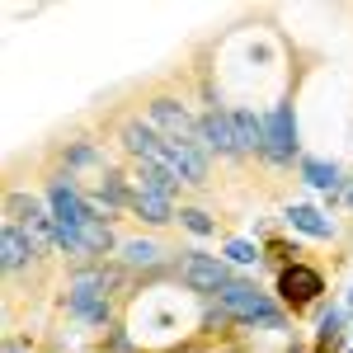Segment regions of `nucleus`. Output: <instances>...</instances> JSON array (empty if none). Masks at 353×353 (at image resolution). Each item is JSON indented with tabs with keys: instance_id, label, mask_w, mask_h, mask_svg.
Masks as SVG:
<instances>
[{
	"instance_id": "nucleus-1",
	"label": "nucleus",
	"mask_w": 353,
	"mask_h": 353,
	"mask_svg": "<svg viewBox=\"0 0 353 353\" xmlns=\"http://www.w3.org/2000/svg\"><path fill=\"white\" fill-rule=\"evenodd\" d=\"M48 208H52V221H57V250H66L76 259L81 254H104V250H113L109 221L99 217V208L71 184V174L48 184Z\"/></svg>"
},
{
	"instance_id": "nucleus-2",
	"label": "nucleus",
	"mask_w": 353,
	"mask_h": 353,
	"mask_svg": "<svg viewBox=\"0 0 353 353\" xmlns=\"http://www.w3.org/2000/svg\"><path fill=\"white\" fill-rule=\"evenodd\" d=\"M217 306L226 311V321H241V325H264V330H283L288 325L283 306H278L269 292H259L254 283H245V278H231V283L221 288Z\"/></svg>"
},
{
	"instance_id": "nucleus-3",
	"label": "nucleus",
	"mask_w": 353,
	"mask_h": 353,
	"mask_svg": "<svg viewBox=\"0 0 353 353\" xmlns=\"http://www.w3.org/2000/svg\"><path fill=\"white\" fill-rule=\"evenodd\" d=\"M109 283H113V273L81 269L71 278V288H66V311L76 321H85V325H104L109 321Z\"/></svg>"
},
{
	"instance_id": "nucleus-4",
	"label": "nucleus",
	"mask_w": 353,
	"mask_h": 353,
	"mask_svg": "<svg viewBox=\"0 0 353 353\" xmlns=\"http://www.w3.org/2000/svg\"><path fill=\"white\" fill-rule=\"evenodd\" d=\"M5 212H10V226H19L28 241H33V250H38V254L57 245L52 208H48V203H38L33 193H10V198H5Z\"/></svg>"
},
{
	"instance_id": "nucleus-5",
	"label": "nucleus",
	"mask_w": 353,
	"mask_h": 353,
	"mask_svg": "<svg viewBox=\"0 0 353 353\" xmlns=\"http://www.w3.org/2000/svg\"><path fill=\"white\" fill-rule=\"evenodd\" d=\"M292 156H297V109L292 99H278L264 113V161L292 165Z\"/></svg>"
},
{
	"instance_id": "nucleus-6",
	"label": "nucleus",
	"mask_w": 353,
	"mask_h": 353,
	"mask_svg": "<svg viewBox=\"0 0 353 353\" xmlns=\"http://www.w3.org/2000/svg\"><path fill=\"white\" fill-rule=\"evenodd\" d=\"M321 292H325V273H321V269H311V264H301V259L278 269V297H283L288 311H306V306H316Z\"/></svg>"
},
{
	"instance_id": "nucleus-7",
	"label": "nucleus",
	"mask_w": 353,
	"mask_h": 353,
	"mask_svg": "<svg viewBox=\"0 0 353 353\" xmlns=\"http://www.w3.org/2000/svg\"><path fill=\"white\" fill-rule=\"evenodd\" d=\"M179 278H184L189 292H221V288L231 283V269H226V259H217V254L184 250V259H179Z\"/></svg>"
},
{
	"instance_id": "nucleus-8",
	"label": "nucleus",
	"mask_w": 353,
	"mask_h": 353,
	"mask_svg": "<svg viewBox=\"0 0 353 353\" xmlns=\"http://www.w3.org/2000/svg\"><path fill=\"white\" fill-rule=\"evenodd\" d=\"M123 146H128L141 165H161V170H170V146H165V137L156 132L151 123L128 118V123H123ZM170 174H174V170H170Z\"/></svg>"
},
{
	"instance_id": "nucleus-9",
	"label": "nucleus",
	"mask_w": 353,
	"mask_h": 353,
	"mask_svg": "<svg viewBox=\"0 0 353 353\" xmlns=\"http://www.w3.org/2000/svg\"><path fill=\"white\" fill-rule=\"evenodd\" d=\"M151 128L165 137V141H203V128L189 118L184 104L174 99H151Z\"/></svg>"
},
{
	"instance_id": "nucleus-10",
	"label": "nucleus",
	"mask_w": 353,
	"mask_h": 353,
	"mask_svg": "<svg viewBox=\"0 0 353 353\" xmlns=\"http://www.w3.org/2000/svg\"><path fill=\"white\" fill-rule=\"evenodd\" d=\"M198 128H203V146H208V151H217V156H241V137H236L231 109L212 104V109L198 118Z\"/></svg>"
},
{
	"instance_id": "nucleus-11",
	"label": "nucleus",
	"mask_w": 353,
	"mask_h": 353,
	"mask_svg": "<svg viewBox=\"0 0 353 353\" xmlns=\"http://www.w3.org/2000/svg\"><path fill=\"white\" fill-rule=\"evenodd\" d=\"M231 118H236V137H241V156L245 151L264 156V113H254L250 104H231Z\"/></svg>"
},
{
	"instance_id": "nucleus-12",
	"label": "nucleus",
	"mask_w": 353,
	"mask_h": 353,
	"mask_svg": "<svg viewBox=\"0 0 353 353\" xmlns=\"http://www.w3.org/2000/svg\"><path fill=\"white\" fill-rule=\"evenodd\" d=\"M288 226L301 231V236H316V241H330V236H334L330 217L316 212V208H306V203H292V208H288Z\"/></svg>"
},
{
	"instance_id": "nucleus-13",
	"label": "nucleus",
	"mask_w": 353,
	"mask_h": 353,
	"mask_svg": "<svg viewBox=\"0 0 353 353\" xmlns=\"http://www.w3.org/2000/svg\"><path fill=\"white\" fill-rule=\"evenodd\" d=\"M301 179L311 184V189H321V193H339V165L334 161H321V156H301Z\"/></svg>"
},
{
	"instance_id": "nucleus-14",
	"label": "nucleus",
	"mask_w": 353,
	"mask_h": 353,
	"mask_svg": "<svg viewBox=\"0 0 353 353\" xmlns=\"http://www.w3.org/2000/svg\"><path fill=\"white\" fill-rule=\"evenodd\" d=\"M0 250H5V269H10V273H14V269H24L28 259L38 254V250H33V241H28V236L19 231V226H10V221H5V236H0Z\"/></svg>"
},
{
	"instance_id": "nucleus-15",
	"label": "nucleus",
	"mask_w": 353,
	"mask_h": 353,
	"mask_svg": "<svg viewBox=\"0 0 353 353\" xmlns=\"http://www.w3.org/2000/svg\"><path fill=\"white\" fill-rule=\"evenodd\" d=\"M94 208H104V212H113V208H132V193H128V179H123L118 170H109V174L99 179V193H94Z\"/></svg>"
},
{
	"instance_id": "nucleus-16",
	"label": "nucleus",
	"mask_w": 353,
	"mask_h": 353,
	"mask_svg": "<svg viewBox=\"0 0 353 353\" xmlns=\"http://www.w3.org/2000/svg\"><path fill=\"white\" fill-rule=\"evenodd\" d=\"M174 198H165V193H146V189H132V212L137 217H146V221H170L174 217V208H170Z\"/></svg>"
},
{
	"instance_id": "nucleus-17",
	"label": "nucleus",
	"mask_w": 353,
	"mask_h": 353,
	"mask_svg": "<svg viewBox=\"0 0 353 353\" xmlns=\"http://www.w3.org/2000/svg\"><path fill=\"white\" fill-rule=\"evenodd\" d=\"M137 189H146V193H165V198H174V193H179V179H174L170 170H161V165H141V174H137Z\"/></svg>"
},
{
	"instance_id": "nucleus-18",
	"label": "nucleus",
	"mask_w": 353,
	"mask_h": 353,
	"mask_svg": "<svg viewBox=\"0 0 353 353\" xmlns=\"http://www.w3.org/2000/svg\"><path fill=\"white\" fill-rule=\"evenodd\" d=\"M123 259L132 269H151L161 259V250H156V241H123Z\"/></svg>"
},
{
	"instance_id": "nucleus-19",
	"label": "nucleus",
	"mask_w": 353,
	"mask_h": 353,
	"mask_svg": "<svg viewBox=\"0 0 353 353\" xmlns=\"http://www.w3.org/2000/svg\"><path fill=\"white\" fill-rule=\"evenodd\" d=\"M339 330H344V311H339V306H330L325 316H321V334H316V349L325 353L330 344L339 339Z\"/></svg>"
},
{
	"instance_id": "nucleus-20",
	"label": "nucleus",
	"mask_w": 353,
	"mask_h": 353,
	"mask_svg": "<svg viewBox=\"0 0 353 353\" xmlns=\"http://www.w3.org/2000/svg\"><path fill=\"white\" fill-rule=\"evenodd\" d=\"M179 221L189 226L193 236H212V231H217V221L208 217V212H198V208H184V212H179Z\"/></svg>"
},
{
	"instance_id": "nucleus-21",
	"label": "nucleus",
	"mask_w": 353,
	"mask_h": 353,
	"mask_svg": "<svg viewBox=\"0 0 353 353\" xmlns=\"http://www.w3.org/2000/svg\"><path fill=\"white\" fill-rule=\"evenodd\" d=\"M226 259H231V264H259V245L254 241H231L226 245Z\"/></svg>"
},
{
	"instance_id": "nucleus-22",
	"label": "nucleus",
	"mask_w": 353,
	"mask_h": 353,
	"mask_svg": "<svg viewBox=\"0 0 353 353\" xmlns=\"http://www.w3.org/2000/svg\"><path fill=\"white\" fill-rule=\"evenodd\" d=\"M349 306H353V288H349Z\"/></svg>"
},
{
	"instance_id": "nucleus-23",
	"label": "nucleus",
	"mask_w": 353,
	"mask_h": 353,
	"mask_svg": "<svg viewBox=\"0 0 353 353\" xmlns=\"http://www.w3.org/2000/svg\"><path fill=\"white\" fill-rule=\"evenodd\" d=\"M349 208H353V189H349Z\"/></svg>"
}]
</instances>
